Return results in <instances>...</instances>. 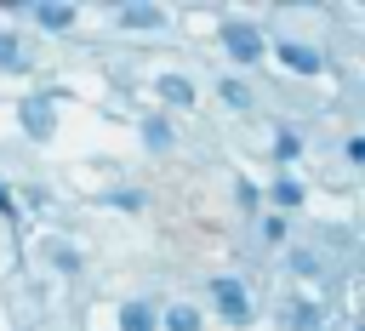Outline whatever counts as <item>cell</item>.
Here are the masks:
<instances>
[{"instance_id":"6da1fadb","label":"cell","mask_w":365,"mask_h":331,"mask_svg":"<svg viewBox=\"0 0 365 331\" xmlns=\"http://www.w3.org/2000/svg\"><path fill=\"white\" fill-rule=\"evenodd\" d=\"M222 46H228L234 63H257V57H262V34H257L251 23H228V29H222Z\"/></svg>"},{"instance_id":"7a4b0ae2","label":"cell","mask_w":365,"mask_h":331,"mask_svg":"<svg viewBox=\"0 0 365 331\" xmlns=\"http://www.w3.org/2000/svg\"><path fill=\"white\" fill-rule=\"evenodd\" d=\"M211 297H217V308H222L234 325H245V320H251V297H245V285H240V280H211Z\"/></svg>"},{"instance_id":"3957f363","label":"cell","mask_w":365,"mask_h":331,"mask_svg":"<svg viewBox=\"0 0 365 331\" xmlns=\"http://www.w3.org/2000/svg\"><path fill=\"white\" fill-rule=\"evenodd\" d=\"M23 126H29V137H51V91L23 103Z\"/></svg>"},{"instance_id":"277c9868","label":"cell","mask_w":365,"mask_h":331,"mask_svg":"<svg viewBox=\"0 0 365 331\" xmlns=\"http://www.w3.org/2000/svg\"><path fill=\"white\" fill-rule=\"evenodd\" d=\"M279 63H285V68H297V74H319V68H325V63H319V51H308V46H297V40H291V46H279Z\"/></svg>"},{"instance_id":"5b68a950","label":"cell","mask_w":365,"mask_h":331,"mask_svg":"<svg viewBox=\"0 0 365 331\" xmlns=\"http://www.w3.org/2000/svg\"><path fill=\"white\" fill-rule=\"evenodd\" d=\"M34 23H40V29H68V23H74V6H63V0H40V6H34Z\"/></svg>"},{"instance_id":"8992f818","label":"cell","mask_w":365,"mask_h":331,"mask_svg":"<svg viewBox=\"0 0 365 331\" xmlns=\"http://www.w3.org/2000/svg\"><path fill=\"white\" fill-rule=\"evenodd\" d=\"M160 97L177 103V108H188V103H194V86H188L182 74H165V80H160Z\"/></svg>"},{"instance_id":"52a82bcc","label":"cell","mask_w":365,"mask_h":331,"mask_svg":"<svg viewBox=\"0 0 365 331\" xmlns=\"http://www.w3.org/2000/svg\"><path fill=\"white\" fill-rule=\"evenodd\" d=\"M120 23H125V29H160L165 17H160L154 6H125V11H120Z\"/></svg>"},{"instance_id":"ba28073f","label":"cell","mask_w":365,"mask_h":331,"mask_svg":"<svg viewBox=\"0 0 365 331\" xmlns=\"http://www.w3.org/2000/svg\"><path fill=\"white\" fill-rule=\"evenodd\" d=\"M120 331H154V314H148L143 302H125V308H120Z\"/></svg>"},{"instance_id":"9c48e42d","label":"cell","mask_w":365,"mask_h":331,"mask_svg":"<svg viewBox=\"0 0 365 331\" xmlns=\"http://www.w3.org/2000/svg\"><path fill=\"white\" fill-rule=\"evenodd\" d=\"M23 68H29V57L17 51V40H11V34H0V74H23Z\"/></svg>"},{"instance_id":"30bf717a","label":"cell","mask_w":365,"mask_h":331,"mask_svg":"<svg viewBox=\"0 0 365 331\" xmlns=\"http://www.w3.org/2000/svg\"><path fill=\"white\" fill-rule=\"evenodd\" d=\"M165 331H200V314H194L188 302H177V308L165 314Z\"/></svg>"},{"instance_id":"8fae6325","label":"cell","mask_w":365,"mask_h":331,"mask_svg":"<svg viewBox=\"0 0 365 331\" xmlns=\"http://www.w3.org/2000/svg\"><path fill=\"white\" fill-rule=\"evenodd\" d=\"M274 154H279V160H297V154H302V137H297V131H279V137H274Z\"/></svg>"},{"instance_id":"7c38bea8","label":"cell","mask_w":365,"mask_h":331,"mask_svg":"<svg viewBox=\"0 0 365 331\" xmlns=\"http://www.w3.org/2000/svg\"><path fill=\"white\" fill-rule=\"evenodd\" d=\"M274 200H279V205H302V183L279 177V183H274Z\"/></svg>"},{"instance_id":"4fadbf2b","label":"cell","mask_w":365,"mask_h":331,"mask_svg":"<svg viewBox=\"0 0 365 331\" xmlns=\"http://www.w3.org/2000/svg\"><path fill=\"white\" fill-rule=\"evenodd\" d=\"M222 103H228V108H245V103H251V91H245L240 80H222Z\"/></svg>"},{"instance_id":"5bb4252c","label":"cell","mask_w":365,"mask_h":331,"mask_svg":"<svg viewBox=\"0 0 365 331\" xmlns=\"http://www.w3.org/2000/svg\"><path fill=\"white\" fill-rule=\"evenodd\" d=\"M143 137H148L154 148H165V143H171V131H165V120H148V126H143Z\"/></svg>"},{"instance_id":"9a60e30c","label":"cell","mask_w":365,"mask_h":331,"mask_svg":"<svg viewBox=\"0 0 365 331\" xmlns=\"http://www.w3.org/2000/svg\"><path fill=\"white\" fill-rule=\"evenodd\" d=\"M348 160H354V166H365V137H348Z\"/></svg>"},{"instance_id":"2e32d148","label":"cell","mask_w":365,"mask_h":331,"mask_svg":"<svg viewBox=\"0 0 365 331\" xmlns=\"http://www.w3.org/2000/svg\"><path fill=\"white\" fill-rule=\"evenodd\" d=\"M0 211H11V200H6V188H0Z\"/></svg>"},{"instance_id":"e0dca14e","label":"cell","mask_w":365,"mask_h":331,"mask_svg":"<svg viewBox=\"0 0 365 331\" xmlns=\"http://www.w3.org/2000/svg\"><path fill=\"white\" fill-rule=\"evenodd\" d=\"M359 331H365V325H359Z\"/></svg>"}]
</instances>
